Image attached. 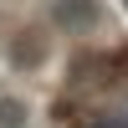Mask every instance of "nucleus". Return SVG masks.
<instances>
[{"mask_svg":"<svg viewBox=\"0 0 128 128\" xmlns=\"http://www.w3.org/2000/svg\"><path fill=\"white\" fill-rule=\"evenodd\" d=\"M56 20L62 26H87L92 20V0H56Z\"/></svg>","mask_w":128,"mask_h":128,"instance_id":"nucleus-1","label":"nucleus"},{"mask_svg":"<svg viewBox=\"0 0 128 128\" xmlns=\"http://www.w3.org/2000/svg\"><path fill=\"white\" fill-rule=\"evenodd\" d=\"M36 56H41V36H36V31H26V36L16 41V62H26V67H31Z\"/></svg>","mask_w":128,"mask_h":128,"instance_id":"nucleus-2","label":"nucleus"},{"mask_svg":"<svg viewBox=\"0 0 128 128\" xmlns=\"http://www.w3.org/2000/svg\"><path fill=\"white\" fill-rule=\"evenodd\" d=\"M0 123H5V128H20V102H0Z\"/></svg>","mask_w":128,"mask_h":128,"instance_id":"nucleus-3","label":"nucleus"},{"mask_svg":"<svg viewBox=\"0 0 128 128\" xmlns=\"http://www.w3.org/2000/svg\"><path fill=\"white\" fill-rule=\"evenodd\" d=\"M123 5H128V0H123Z\"/></svg>","mask_w":128,"mask_h":128,"instance_id":"nucleus-4","label":"nucleus"}]
</instances>
